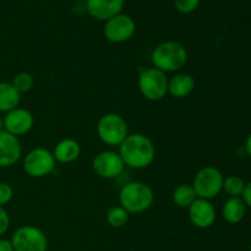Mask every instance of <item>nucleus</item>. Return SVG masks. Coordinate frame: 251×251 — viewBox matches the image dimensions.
Returning <instances> with one entry per match:
<instances>
[{"instance_id": "obj_1", "label": "nucleus", "mask_w": 251, "mask_h": 251, "mask_svg": "<svg viewBox=\"0 0 251 251\" xmlns=\"http://www.w3.org/2000/svg\"><path fill=\"white\" fill-rule=\"evenodd\" d=\"M119 154L125 167L132 169H144L153 163L156 158V147L149 136L140 132L129 134L119 146Z\"/></svg>"}, {"instance_id": "obj_2", "label": "nucleus", "mask_w": 251, "mask_h": 251, "mask_svg": "<svg viewBox=\"0 0 251 251\" xmlns=\"http://www.w3.org/2000/svg\"><path fill=\"white\" fill-rule=\"evenodd\" d=\"M189 53L184 44L176 41H166L153 48L151 61L153 68L163 73H178L186 65Z\"/></svg>"}, {"instance_id": "obj_3", "label": "nucleus", "mask_w": 251, "mask_h": 251, "mask_svg": "<svg viewBox=\"0 0 251 251\" xmlns=\"http://www.w3.org/2000/svg\"><path fill=\"white\" fill-rule=\"evenodd\" d=\"M154 202V193L144 181H129L119 191V205L129 215L146 212Z\"/></svg>"}, {"instance_id": "obj_4", "label": "nucleus", "mask_w": 251, "mask_h": 251, "mask_svg": "<svg viewBox=\"0 0 251 251\" xmlns=\"http://www.w3.org/2000/svg\"><path fill=\"white\" fill-rule=\"evenodd\" d=\"M97 135L103 144L108 146H118L129 135V127L124 118L117 113H107L97 122Z\"/></svg>"}, {"instance_id": "obj_5", "label": "nucleus", "mask_w": 251, "mask_h": 251, "mask_svg": "<svg viewBox=\"0 0 251 251\" xmlns=\"http://www.w3.org/2000/svg\"><path fill=\"white\" fill-rule=\"evenodd\" d=\"M222 172L213 166H206L195 174L193 180V188L199 199L212 200L217 198L223 189Z\"/></svg>"}, {"instance_id": "obj_6", "label": "nucleus", "mask_w": 251, "mask_h": 251, "mask_svg": "<svg viewBox=\"0 0 251 251\" xmlns=\"http://www.w3.org/2000/svg\"><path fill=\"white\" fill-rule=\"evenodd\" d=\"M140 93L151 102H158L168 95V77L167 74L156 68H147L139 75Z\"/></svg>"}, {"instance_id": "obj_7", "label": "nucleus", "mask_w": 251, "mask_h": 251, "mask_svg": "<svg viewBox=\"0 0 251 251\" xmlns=\"http://www.w3.org/2000/svg\"><path fill=\"white\" fill-rule=\"evenodd\" d=\"M56 161L53 152L46 147H36L25 154L22 168L25 173L31 178H44L53 173Z\"/></svg>"}, {"instance_id": "obj_8", "label": "nucleus", "mask_w": 251, "mask_h": 251, "mask_svg": "<svg viewBox=\"0 0 251 251\" xmlns=\"http://www.w3.org/2000/svg\"><path fill=\"white\" fill-rule=\"evenodd\" d=\"M14 251H47L48 238L41 229L32 225H25L17 228L11 235Z\"/></svg>"}, {"instance_id": "obj_9", "label": "nucleus", "mask_w": 251, "mask_h": 251, "mask_svg": "<svg viewBox=\"0 0 251 251\" xmlns=\"http://www.w3.org/2000/svg\"><path fill=\"white\" fill-rule=\"evenodd\" d=\"M135 31H136V24H135L134 19L123 12L107 20L104 24V28H103L105 39L110 43L115 44L129 41L134 36Z\"/></svg>"}, {"instance_id": "obj_10", "label": "nucleus", "mask_w": 251, "mask_h": 251, "mask_svg": "<svg viewBox=\"0 0 251 251\" xmlns=\"http://www.w3.org/2000/svg\"><path fill=\"white\" fill-rule=\"evenodd\" d=\"M93 172L103 179H115L124 172L125 164L119 152L104 150L92 159Z\"/></svg>"}, {"instance_id": "obj_11", "label": "nucleus", "mask_w": 251, "mask_h": 251, "mask_svg": "<svg viewBox=\"0 0 251 251\" xmlns=\"http://www.w3.org/2000/svg\"><path fill=\"white\" fill-rule=\"evenodd\" d=\"M34 125V117L26 108L17 107L4 115V130L14 136L28 134Z\"/></svg>"}, {"instance_id": "obj_12", "label": "nucleus", "mask_w": 251, "mask_h": 251, "mask_svg": "<svg viewBox=\"0 0 251 251\" xmlns=\"http://www.w3.org/2000/svg\"><path fill=\"white\" fill-rule=\"evenodd\" d=\"M188 216L194 227L199 229H207L215 225L217 212L210 200L198 198L188 207Z\"/></svg>"}, {"instance_id": "obj_13", "label": "nucleus", "mask_w": 251, "mask_h": 251, "mask_svg": "<svg viewBox=\"0 0 251 251\" xmlns=\"http://www.w3.org/2000/svg\"><path fill=\"white\" fill-rule=\"evenodd\" d=\"M22 144L17 136L7 131L0 132V168L15 166L22 157Z\"/></svg>"}, {"instance_id": "obj_14", "label": "nucleus", "mask_w": 251, "mask_h": 251, "mask_svg": "<svg viewBox=\"0 0 251 251\" xmlns=\"http://www.w3.org/2000/svg\"><path fill=\"white\" fill-rule=\"evenodd\" d=\"M125 0H86V9L91 17L107 21L124 9Z\"/></svg>"}, {"instance_id": "obj_15", "label": "nucleus", "mask_w": 251, "mask_h": 251, "mask_svg": "<svg viewBox=\"0 0 251 251\" xmlns=\"http://www.w3.org/2000/svg\"><path fill=\"white\" fill-rule=\"evenodd\" d=\"M195 90V78L188 73H176L168 78V95L176 100L189 97Z\"/></svg>"}, {"instance_id": "obj_16", "label": "nucleus", "mask_w": 251, "mask_h": 251, "mask_svg": "<svg viewBox=\"0 0 251 251\" xmlns=\"http://www.w3.org/2000/svg\"><path fill=\"white\" fill-rule=\"evenodd\" d=\"M53 156L56 163H73L80 157L81 146L75 139L66 137L60 140L53 149Z\"/></svg>"}, {"instance_id": "obj_17", "label": "nucleus", "mask_w": 251, "mask_h": 251, "mask_svg": "<svg viewBox=\"0 0 251 251\" xmlns=\"http://www.w3.org/2000/svg\"><path fill=\"white\" fill-rule=\"evenodd\" d=\"M247 205L242 198H228L222 207V216L226 222L238 225L247 215Z\"/></svg>"}, {"instance_id": "obj_18", "label": "nucleus", "mask_w": 251, "mask_h": 251, "mask_svg": "<svg viewBox=\"0 0 251 251\" xmlns=\"http://www.w3.org/2000/svg\"><path fill=\"white\" fill-rule=\"evenodd\" d=\"M21 95L15 90L11 82L0 81V114H6L10 110L20 107Z\"/></svg>"}, {"instance_id": "obj_19", "label": "nucleus", "mask_w": 251, "mask_h": 251, "mask_svg": "<svg viewBox=\"0 0 251 251\" xmlns=\"http://www.w3.org/2000/svg\"><path fill=\"white\" fill-rule=\"evenodd\" d=\"M198 199L194 188L191 184H180L174 189L173 194H172V200L176 203L178 207L186 208L188 210L189 206Z\"/></svg>"}, {"instance_id": "obj_20", "label": "nucleus", "mask_w": 251, "mask_h": 251, "mask_svg": "<svg viewBox=\"0 0 251 251\" xmlns=\"http://www.w3.org/2000/svg\"><path fill=\"white\" fill-rule=\"evenodd\" d=\"M107 222L113 228H123L129 222L130 215L120 205L113 206L107 212Z\"/></svg>"}, {"instance_id": "obj_21", "label": "nucleus", "mask_w": 251, "mask_h": 251, "mask_svg": "<svg viewBox=\"0 0 251 251\" xmlns=\"http://www.w3.org/2000/svg\"><path fill=\"white\" fill-rule=\"evenodd\" d=\"M245 181L238 176H229L223 180V189L229 198H242L245 189Z\"/></svg>"}, {"instance_id": "obj_22", "label": "nucleus", "mask_w": 251, "mask_h": 251, "mask_svg": "<svg viewBox=\"0 0 251 251\" xmlns=\"http://www.w3.org/2000/svg\"><path fill=\"white\" fill-rule=\"evenodd\" d=\"M11 85L14 86L15 90L20 93V95H24V93L29 92V91L33 88L34 86V77L32 74L27 73V71H21V73L16 74L14 76L11 81Z\"/></svg>"}, {"instance_id": "obj_23", "label": "nucleus", "mask_w": 251, "mask_h": 251, "mask_svg": "<svg viewBox=\"0 0 251 251\" xmlns=\"http://www.w3.org/2000/svg\"><path fill=\"white\" fill-rule=\"evenodd\" d=\"M200 2L201 0H174V6L178 12L188 15L195 11Z\"/></svg>"}, {"instance_id": "obj_24", "label": "nucleus", "mask_w": 251, "mask_h": 251, "mask_svg": "<svg viewBox=\"0 0 251 251\" xmlns=\"http://www.w3.org/2000/svg\"><path fill=\"white\" fill-rule=\"evenodd\" d=\"M14 198V189L9 183L0 181V206L4 207Z\"/></svg>"}, {"instance_id": "obj_25", "label": "nucleus", "mask_w": 251, "mask_h": 251, "mask_svg": "<svg viewBox=\"0 0 251 251\" xmlns=\"http://www.w3.org/2000/svg\"><path fill=\"white\" fill-rule=\"evenodd\" d=\"M10 228V216L2 206H0V237L5 234Z\"/></svg>"}, {"instance_id": "obj_26", "label": "nucleus", "mask_w": 251, "mask_h": 251, "mask_svg": "<svg viewBox=\"0 0 251 251\" xmlns=\"http://www.w3.org/2000/svg\"><path fill=\"white\" fill-rule=\"evenodd\" d=\"M242 199L245 202V205H247V207L251 208V180L248 184H245V189L243 191Z\"/></svg>"}, {"instance_id": "obj_27", "label": "nucleus", "mask_w": 251, "mask_h": 251, "mask_svg": "<svg viewBox=\"0 0 251 251\" xmlns=\"http://www.w3.org/2000/svg\"><path fill=\"white\" fill-rule=\"evenodd\" d=\"M0 251H14V247L10 239H2L0 238Z\"/></svg>"}, {"instance_id": "obj_28", "label": "nucleus", "mask_w": 251, "mask_h": 251, "mask_svg": "<svg viewBox=\"0 0 251 251\" xmlns=\"http://www.w3.org/2000/svg\"><path fill=\"white\" fill-rule=\"evenodd\" d=\"M245 151L251 158V134H249V136L247 137V141H245Z\"/></svg>"}, {"instance_id": "obj_29", "label": "nucleus", "mask_w": 251, "mask_h": 251, "mask_svg": "<svg viewBox=\"0 0 251 251\" xmlns=\"http://www.w3.org/2000/svg\"><path fill=\"white\" fill-rule=\"evenodd\" d=\"M4 131V115L0 114V132Z\"/></svg>"}, {"instance_id": "obj_30", "label": "nucleus", "mask_w": 251, "mask_h": 251, "mask_svg": "<svg viewBox=\"0 0 251 251\" xmlns=\"http://www.w3.org/2000/svg\"><path fill=\"white\" fill-rule=\"evenodd\" d=\"M249 251H251V244H250V248H249Z\"/></svg>"}]
</instances>
